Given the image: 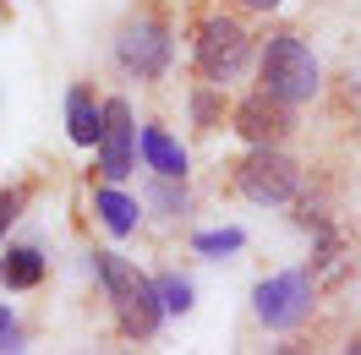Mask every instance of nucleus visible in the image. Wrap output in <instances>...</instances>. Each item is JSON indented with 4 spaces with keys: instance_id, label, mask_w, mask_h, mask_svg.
<instances>
[{
    "instance_id": "nucleus-19",
    "label": "nucleus",
    "mask_w": 361,
    "mask_h": 355,
    "mask_svg": "<svg viewBox=\"0 0 361 355\" xmlns=\"http://www.w3.org/2000/svg\"><path fill=\"white\" fill-rule=\"evenodd\" d=\"M350 350H356V355H361V333H356V344H350Z\"/></svg>"
},
{
    "instance_id": "nucleus-14",
    "label": "nucleus",
    "mask_w": 361,
    "mask_h": 355,
    "mask_svg": "<svg viewBox=\"0 0 361 355\" xmlns=\"http://www.w3.org/2000/svg\"><path fill=\"white\" fill-rule=\"evenodd\" d=\"M27 202H33V186H27V180H17V186H6V192H0V246H6V230L23 219Z\"/></svg>"
},
{
    "instance_id": "nucleus-4",
    "label": "nucleus",
    "mask_w": 361,
    "mask_h": 355,
    "mask_svg": "<svg viewBox=\"0 0 361 355\" xmlns=\"http://www.w3.org/2000/svg\"><path fill=\"white\" fill-rule=\"evenodd\" d=\"M307 186V170L285 148H247L230 164V192L257 202V208H290Z\"/></svg>"
},
{
    "instance_id": "nucleus-18",
    "label": "nucleus",
    "mask_w": 361,
    "mask_h": 355,
    "mask_svg": "<svg viewBox=\"0 0 361 355\" xmlns=\"http://www.w3.org/2000/svg\"><path fill=\"white\" fill-rule=\"evenodd\" d=\"M235 6H241V11H247V17H269V11H279V6H285V0H235Z\"/></svg>"
},
{
    "instance_id": "nucleus-1",
    "label": "nucleus",
    "mask_w": 361,
    "mask_h": 355,
    "mask_svg": "<svg viewBox=\"0 0 361 355\" xmlns=\"http://www.w3.org/2000/svg\"><path fill=\"white\" fill-rule=\"evenodd\" d=\"M110 55L132 82H159V77L170 71V61H176V23H170V6H164V0H137L132 11L115 23Z\"/></svg>"
},
{
    "instance_id": "nucleus-2",
    "label": "nucleus",
    "mask_w": 361,
    "mask_h": 355,
    "mask_svg": "<svg viewBox=\"0 0 361 355\" xmlns=\"http://www.w3.org/2000/svg\"><path fill=\"white\" fill-rule=\"evenodd\" d=\"M93 279L104 289V301L115 306V328L121 339H137V344H148L164 323V301H159V289L148 273H137L121 251H93Z\"/></svg>"
},
{
    "instance_id": "nucleus-7",
    "label": "nucleus",
    "mask_w": 361,
    "mask_h": 355,
    "mask_svg": "<svg viewBox=\"0 0 361 355\" xmlns=\"http://www.w3.org/2000/svg\"><path fill=\"white\" fill-rule=\"evenodd\" d=\"M93 170L99 180H115V186L137 175V120L126 99H104V132L93 148Z\"/></svg>"
},
{
    "instance_id": "nucleus-9",
    "label": "nucleus",
    "mask_w": 361,
    "mask_h": 355,
    "mask_svg": "<svg viewBox=\"0 0 361 355\" xmlns=\"http://www.w3.org/2000/svg\"><path fill=\"white\" fill-rule=\"evenodd\" d=\"M66 132L77 148H99L104 132V99L93 93V82H71L66 88Z\"/></svg>"
},
{
    "instance_id": "nucleus-10",
    "label": "nucleus",
    "mask_w": 361,
    "mask_h": 355,
    "mask_svg": "<svg viewBox=\"0 0 361 355\" xmlns=\"http://www.w3.org/2000/svg\"><path fill=\"white\" fill-rule=\"evenodd\" d=\"M137 154H142V164H148L154 175L186 180V148H180L176 137L164 132V120H148V126L137 132Z\"/></svg>"
},
{
    "instance_id": "nucleus-13",
    "label": "nucleus",
    "mask_w": 361,
    "mask_h": 355,
    "mask_svg": "<svg viewBox=\"0 0 361 355\" xmlns=\"http://www.w3.org/2000/svg\"><path fill=\"white\" fill-rule=\"evenodd\" d=\"M192 120H197V132H219V126H225V88H219V82H197V93H192Z\"/></svg>"
},
{
    "instance_id": "nucleus-17",
    "label": "nucleus",
    "mask_w": 361,
    "mask_h": 355,
    "mask_svg": "<svg viewBox=\"0 0 361 355\" xmlns=\"http://www.w3.org/2000/svg\"><path fill=\"white\" fill-rule=\"evenodd\" d=\"M241 246V230H214V235H197V251H235Z\"/></svg>"
},
{
    "instance_id": "nucleus-15",
    "label": "nucleus",
    "mask_w": 361,
    "mask_h": 355,
    "mask_svg": "<svg viewBox=\"0 0 361 355\" xmlns=\"http://www.w3.org/2000/svg\"><path fill=\"white\" fill-rule=\"evenodd\" d=\"M154 289H159V301H164V317H170V311H192V285H186L180 273H159Z\"/></svg>"
},
{
    "instance_id": "nucleus-11",
    "label": "nucleus",
    "mask_w": 361,
    "mask_h": 355,
    "mask_svg": "<svg viewBox=\"0 0 361 355\" xmlns=\"http://www.w3.org/2000/svg\"><path fill=\"white\" fill-rule=\"evenodd\" d=\"M44 273H49V257L33 241L6 246V257H0V285H6V289H39V285H44Z\"/></svg>"
},
{
    "instance_id": "nucleus-5",
    "label": "nucleus",
    "mask_w": 361,
    "mask_h": 355,
    "mask_svg": "<svg viewBox=\"0 0 361 355\" xmlns=\"http://www.w3.org/2000/svg\"><path fill=\"white\" fill-rule=\"evenodd\" d=\"M252 61V27L235 17V11H208L197 23V39H192V66L203 82H235Z\"/></svg>"
},
{
    "instance_id": "nucleus-6",
    "label": "nucleus",
    "mask_w": 361,
    "mask_h": 355,
    "mask_svg": "<svg viewBox=\"0 0 361 355\" xmlns=\"http://www.w3.org/2000/svg\"><path fill=\"white\" fill-rule=\"evenodd\" d=\"M312 311H317V279H312V273H301V268H290V273H269L263 285L252 289V317H257L269 333L307 328Z\"/></svg>"
},
{
    "instance_id": "nucleus-3",
    "label": "nucleus",
    "mask_w": 361,
    "mask_h": 355,
    "mask_svg": "<svg viewBox=\"0 0 361 355\" xmlns=\"http://www.w3.org/2000/svg\"><path fill=\"white\" fill-rule=\"evenodd\" d=\"M257 88L269 99H279V104H290V110L317 99L323 71H317V55L307 49V39L295 27H269V39L257 49Z\"/></svg>"
},
{
    "instance_id": "nucleus-8",
    "label": "nucleus",
    "mask_w": 361,
    "mask_h": 355,
    "mask_svg": "<svg viewBox=\"0 0 361 355\" xmlns=\"http://www.w3.org/2000/svg\"><path fill=\"white\" fill-rule=\"evenodd\" d=\"M230 132L241 137L247 148H285L290 132H295V110L257 88V93H247V99L230 110Z\"/></svg>"
},
{
    "instance_id": "nucleus-16",
    "label": "nucleus",
    "mask_w": 361,
    "mask_h": 355,
    "mask_svg": "<svg viewBox=\"0 0 361 355\" xmlns=\"http://www.w3.org/2000/svg\"><path fill=\"white\" fill-rule=\"evenodd\" d=\"M23 323H17V311L6 306V301H0V350H23Z\"/></svg>"
},
{
    "instance_id": "nucleus-12",
    "label": "nucleus",
    "mask_w": 361,
    "mask_h": 355,
    "mask_svg": "<svg viewBox=\"0 0 361 355\" xmlns=\"http://www.w3.org/2000/svg\"><path fill=\"white\" fill-rule=\"evenodd\" d=\"M93 213H99V224L110 230V235H132L137 219H142V208H137V197H126V192H115V180H104V186H93Z\"/></svg>"
}]
</instances>
